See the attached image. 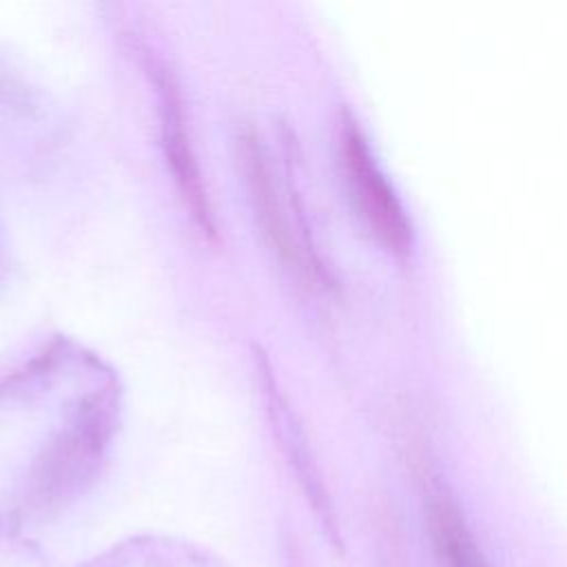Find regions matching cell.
<instances>
[{
  "mask_svg": "<svg viewBox=\"0 0 567 567\" xmlns=\"http://www.w3.org/2000/svg\"><path fill=\"white\" fill-rule=\"evenodd\" d=\"M113 432V399L91 394L42 447L22 483L16 509L0 525L11 532L24 518H47L73 503L95 478Z\"/></svg>",
  "mask_w": 567,
  "mask_h": 567,
  "instance_id": "cell-1",
  "label": "cell"
},
{
  "mask_svg": "<svg viewBox=\"0 0 567 567\" xmlns=\"http://www.w3.org/2000/svg\"><path fill=\"white\" fill-rule=\"evenodd\" d=\"M241 168L246 175L255 217L259 221L264 237L288 268H292L299 275L312 277V257L301 244L295 224H290L284 190L277 184V175H272L268 155L259 137L252 133H246L241 137Z\"/></svg>",
  "mask_w": 567,
  "mask_h": 567,
  "instance_id": "cell-2",
  "label": "cell"
},
{
  "mask_svg": "<svg viewBox=\"0 0 567 567\" xmlns=\"http://www.w3.org/2000/svg\"><path fill=\"white\" fill-rule=\"evenodd\" d=\"M343 164L352 197L368 224L388 241H403L408 235V224L401 204L377 166L363 135L352 124L343 131Z\"/></svg>",
  "mask_w": 567,
  "mask_h": 567,
  "instance_id": "cell-3",
  "label": "cell"
},
{
  "mask_svg": "<svg viewBox=\"0 0 567 567\" xmlns=\"http://www.w3.org/2000/svg\"><path fill=\"white\" fill-rule=\"evenodd\" d=\"M78 567H226L213 551L173 536H135Z\"/></svg>",
  "mask_w": 567,
  "mask_h": 567,
  "instance_id": "cell-4",
  "label": "cell"
},
{
  "mask_svg": "<svg viewBox=\"0 0 567 567\" xmlns=\"http://www.w3.org/2000/svg\"><path fill=\"white\" fill-rule=\"evenodd\" d=\"M162 93H164V144H166V159L173 168V175L184 193V197L188 199V206L193 210V215L199 219V224L213 233V221H210V210L206 204V195L202 188V179H199V171L195 164V155L188 146L186 133H184V117L179 111V97L175 93V89L164 82L162 84Z\"/></svg>",
  "mask_w": 567,
  "mask_h": 567,
  "instance_id": "cell-5",
  "label": "cell"
},
{
  "mask_svg": "<svg viewBox=\"0 0 567 567\" xmlns=\"http://www.w3.org/2000/svg\"><path fill=\"white\" fill-rule=\"evenodd\" d=\"M427 520L436 551L443 558L445 567H489L465 520L447 498H430Z\"/></svg>",
  "mask_w": 567,
  "mask_h": 567,
  "instance_id": "cell-6",
  "label": "cell"
}]
</instances>
